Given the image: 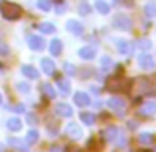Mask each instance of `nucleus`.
I'll return each mask as SVG.
<instances>
[{"mask_svg":"<svg viewBox=\"0 0 156 152\" xmlns=\"http://www.w3.org/2000/svg\"><path fill=\"white\" fill-rule=\"evenodd\" d=\"M0 12L6 20H18L22 16V8L14 2H2L0 4Z\"/></svg>","mask_w":156,"mask_h":152,"instance_id":"obj_1","label":"nucleus"},{"mask_svg":"<svg viewBox=\"0 0 156 152\" xmlns=\"http://www.w3.org/2000/svg\"><path fill=\"white\" fill-rule=\"evenodd\" d=\"M136 83V93L138 95H152L154 93V83L150 79H146V77H140L138 81H134Z\"/></svg>","mask_w":156,"mask_h":152,"instance_id":"obj_2","label":"nucleus"},{"mask_svg":"<svg viewBox=\"0 0 156 152\" xmlns=\"http://www.w3.org/2000/svg\"><path fill=\"white\" fill-rule=\"evenodd\" d=\"M107 107H109L111 111H115L117 115H121V117H122L126 103H125V99H122V97H111V99L107 101Z\"/></svg>","mask_w":156,"mask_h":152,"instance_id":"obj_3","label":"nucleus"},{"mask_svg":"<svg viewBox=\"0 0 156 152\" xmlns=\"http://www.w3.org/2000/svg\"><path fill=\"white\" fill-rule=\"evenodd\" d=\"M113 26H115V28H119V30H130L133 22H130V18H129V16H122V14H119V16H115V20H113Z\"/></svg>","mask_w":156,"mask_h":152,"instance_id":"obj_4","label":"nucleus"},{"mask_svg":"<svg viewBox=\"0 0 156 152\" xmlns=\"http://www.w3.org/2000/svg\"><path fill=\"white\" fill-rule=\"evenodd\" d=\"M28 46L34 51H42L44 50V38L42 36H36V34H28Z\"/></svg>","mask_w":156,"mask_h":152,"instance_id":"obj_5","label":"nucleus"},{"mask_svg":"<svg viewBox=\"0 0 156 152\" xmlns=\"http://www.w3.org/2000/svg\"><path fill=\"white\" fill-rule=\"evenodd\" d=\"M8 144H10L14 150H18V152H28V148H30V144H28L26 140L16 138V136H10V138H8Z\"/></svg>","mask_w":156,"mask_h":152,"instance_id":"obj_6","label":"nucleus"},{"mask_svg":"<svg viewBox=\"0 0 156 152\" xmlns=\"http://www.w3.org/2000/svg\"><path fill=\"white\" fill-rule=\"evenodd\" d=\"M138 67L154 69V57L150 55V53H142V55H138Z\"/></svg>","mask_w":156,"mask_h":152,"instance_id":"obj_7","label":"nucleus"},{"mask_svg":"<svg viewBox=\"0 0 156 152\" xmlns=\"http://www.w3.org/2000/svg\"><path fill=\"white\" fill-rule=\"evenodd\" d=\"M140 115L142 117H154L156 115V103L154 101H146L144 105L140 107Z\"/></svg>","mask_w":156,"mask_h":152,"instance_id":"obj_8","label":"nucleus"},{"mask_svg":"<svg viewBox=\"0 0 156 152\" xmlns=\"http://www.w3.org/2000/svg\"><path fill=\"white\" fill-rule=\"evenodd\" d=\"M117 133H119L117 126H107V129L101 130V138L107 140V142H111V140H115V138H117Z\"/></svg>","mask_w":156,"mask_h":152,"instance_id":"obj_9","label":"nucleus"},{"mask_svg":"<svg viewBox=\"0 0 156 152\" xmlns=\"http://www.w3.org/2000/svg\"><path fill=\"white\" fill-rule=\"evenodd\" d=\"M117 48L121 53H125V55H129V53L134 51V44L133 42H126V40H121V42H117Z\"/></svg>","mask_w":156,"mask_h":152,"instance_id":"obj_10","label":"nucleus"},{"mask_svg":"<svg viewBox=\"0 0 156 152\" xmlns=\"http://www.w3.org/2000/svg\"><path fill=\"white\" fill-rule=\"evenodd\" d=\"M67 30L71 32V34H75V36H81L83 34V24L77 22V20H69L67 22Z\"/></svg>","mask_w":156,"mask_h":152,"instance_id":"obj_11","label":"nucleus"},{"mask_svg":"<svg viewBox=\"0 0 156 152\" xmlns=\"http://www.w3.org/2000/svg\"><path fill=\"white\" fill-rule=\"evenodd\" d=\"M55 113L59 115V117H71L73 109L69 105H65V103H57V105H55Z\"/></svg>","mask_w":156,"mask_h":152,"instance_id":"obj_12","label":"nucleus"},{"mask_svg":"<svg viewBox=\"0 0 156 152\" xmlns=\"http://www.w3.org/2000/svg\"><path fill=\"white\" fill-rule=\"evenodd\" d=\"M22 73L28 77V79H38V77H40V71L34 67V65H24V67H22Z\"/></svg>","mask_w":156,"mask_h":152,"instance_id":"obj_13","label":"nucleus"},{"mask_svg":"<svg viewBox=\"0 0 156 152\" xmlns=\"http://www.w3.org/2000/svg\"><path fill=\"white\" fill-rule=\"evenodd\" d=\"M89 103H91V99H89V95L87 93H75V105L77 107H87Z\"/></svg>","mask_w":156,"mask_h":152,"instance_id":"obj_14","label":"nucleus"},{"mask_svg":"<svg viewBox=\"0 0 156 152\" xmlns=\"http://www.w3.org/2000/svg\"><path fill=\"white\" fill-rule=\"evenodd\" d=\"M79 57H81V59H93V57H95V48H91V46L81 48V50H79Z\"/></svg>","mask_w":156,"mask_h":152,"instance_id":"obj_15","label":"nucleus"},{"mask_svg":"<svg viewBox=\"0 0 156 152\" xmlns=\"http://www.w3.org/2000/svg\"><path fill=\"white\" fill-rule=\"evenodd\" d=\"M67 136H69V138H75V140H77V138L81 136V129H79V126L75 125V122H71V125H67Z\"/></svg>","mask_w":156,"mask_h":152,"instance_id":"obj_16","label":"nucleus"},{"mask_svg":"<svg viewBox=\"0 0 156 152\" xmlns=\"http://www.w3.org/2000/svg\"><path fill=\"white\" fill-rule=\"evenodd\" d=\"M57 89H59L61 95H69V93H71V85H69L67 79H59L57 81Z\"/></svg>","mask_w":156,"mask_h":152,"instance_id":"obj_17","label":"nucleus"},{"mask_svg":"<svg viewBox=\"0 0 156 152\" xmlns=\"http://www.w3.org/2000/svg\"><path fill=\"white\" fill-rule=\"evenodd\" d=\"M107 89H109V91H122V89H125V83H122V81H119V79H113V81H109V83H107Z\"/></svg>","mask_w":156,"mask_h":152,"instance_id":"obj_18","label":"nucleus"},{"mask_svg":"<svg viewBox=\"0 0 156 152\" xmlns=\"http://www.w3.org/2000/svg\"><path fill=\"white\" fill-rule=\"evenodd\" d=\"M42 67H44V71H46L48 75H51V73L55 71V65H53V61L50 59V57H44L42 59Z\"/></svg>","mask_w":156,"mask_h":152,"instance_id":"obj_19","label":"nucleus"},{"mask_svg":"<svg viewBox=\"0 0 156 152\" xmlns=\"http://www.w3.org/2000/svg\"><path fill=\"white\" fill-rule=\"evenodd\" d=\"M42 95H46L48 99H55V89L50 83H42Z\"/></svg>","mask_w":156,"mask_h":152,"instance_id":"obj_20","label":"nucleus"},{"mask_svg":"<svg viewBox=\"0 0 156 152\" xmlns=\"http://www.w3.org/2000/svg\"><path fill=\"white\" fill-rule=\"evenodd\" d=\"M95 8L101 12V14H109V12H111V4H107L105 0H97V2H95Z\"/></svg>","mask_w":156,"mask_h":152,"instance_id":"obj_21","label":"nucleus"},{"mask_svg":"<svg viewBox=\"0 0 156 152\" xmlns=\"http://www.w3.org/2000/svg\"><path fill=\"white\" fill-rule=\"evenodd\" d=\"M61 48H63V46H61L59 40H53V42L50 44V51H51V55H59V53H61Z\"/></svg>","mask_w":156,"mask_h":152,"instance_id":"obj_22","label":"nucleus"},{"mask_svg":"<svg viewBox=\"0 0 156 152\" xmlns=\"http://www.w3.org/2000/svg\"><path fill=\"white\" fill-rule=\"evenodd\" d=\"M40 32H42V34H53V32H55V26H53V24H50V22H44V24H40Z\"/></svg>","mask_w":156,"mask_h":152,"instance_id":"obj_23","label":"nucleus"},{"mask_svg":"<svg viewBox=\"0 0 156 152\" xmlns=\"http://www.w3.org/2000/svg\"><path fill=\"white\" fill-rule=\"evenodd\" d=\"M6 125H8V129H10V130H20V129H22V122H20V118H8V122H6Z\"/></svg>","mask_w":156,"mask_h":152,"instance_id":"obj_24","label":"nucleus"},{"mask_svg":"<svg viewBox=\"0 0 156 152\" xmlns=\"http://www.w3.org/2000/svg\"><path fill=\"white\" fill-rule=\"evenodd\" d=\"M101 67H103V71H111V69H113V59H111L109 55H105L103 59H101Z\"/></svg>","mask_w":156,"mask_h":152,"instance_id":"obj_25","label":"nucleus"},{"mask_svg":"<svg viewBox=\"0 0 156 152\" xmlns=\"http://www.w3.org/2000/svg\"><path fill=\"white\" fill-rule=\"evenodd\" d=\"M38 138H40L38 130H28V136H26V142H28V144H34V142H38Z\"/></svg>","mask_w":156,"mask_h":152,"instance_id":"obj_26","label":"nucleus"},{"mask_svg":"<svg viewBox=\"0 0 156 152\" xmlns=\"http://www.w3.org/2000/svg\"><path fill=\"white\" fill-rule=\"evenodd\" d=\"M138 142H142V144H152V142H154V136H152V134L142 133V134H138Z\"/></svg>","mask_w":156,"mask_h":152,"instance_id":"obj_27","label":"nucleus"},{"mask_svg":"<svg viewBox=\"0 0 156 152\" xmlns=\"http://www.w3.org/2000/svg\"><path fill=\"white\" fill-rule=\"evenodd\" d=\"M81 121H83L85 125L91 126L93 122H95V115H93V113H81Z\"/></svg>","mask_w":156,"mask_h":152,"instance_id":"obj_28","label":"nucleus"},{"mask_svg":"<svg viewBox=\"0 0 156 152\" xmlns=\"http://www.w3.org/2000/svg\"><path fill=\"white\" fill-rule=\"evenodd\" d=\"M38 8L44 10V12H50L51 10V2L50 0H38Z\"/></svg>","mask_w":156,"mask_h":152,"instance_id":"obj_29","label":"nucleus"},{"mask_svg":"<svg viewBox=\"0 0 156 152\" xmlns=\"http://www.w3.org/2000/svg\"><path fill=\"white\" fill-rule=\"evenodd\" d=\"M89 10H91V6H89L87 2H81V4H79V14L85 16V14H89Z\"/></svg>","mask_w":156,"mask_h":152,"instance_id":"obj_30","label":"nucleus"},{"mask_svg":"<svg viewBox=\"0 0 156 152\" xmlns=\"http://www.w3.org/2000/svg\"><path fill=\"white\" fill-rule=\"evenodd\" d=\"M117 138H119V140H117V144H119V146L122 148V146L126 144V136H125V134L121 133V130H119V133H117Z\"/></svg>","mask_w":156,"mask_h":152,"instance_id":"obj_31","label":"nucleus"},{"mask_svg":"<svg viewBox=\"0 0 156 152\" xmlns=\"http://www.w3.org/2000/svg\"><path fill=\"white\" fill-rule=\"evenodd\" d=\"M144 12H146L148 16H154V14H156V6H154L152 2H150V4H146V6H144Z\"/></svg>","mask_w":156,"mask_h":152,"instance_id":"obj_32","label":"nucleus"},{"mask_svg":"<svg viewBox=\"0 0 156 152\" xmlns=\"http://www.w3.org/2000/svg\"><path fill=\"white\" fill-rule=\"evenodd\" d=\"M150 46H152V44H150L148 40H140V42H138V48H140V50H144V51H148Z\"/></svg>","mask_w":156,"mask_h":152,"instance_id":"obj_33","label":"nucleus"},{"mask_svg":"<svg viewBox=\"0 0 156 152\" xmlns=\"http://www.w3.org/2000/svg\"><path fill=\"white\" fill-rule=\"evenodd\" d=\"M8 53H10V50H8V46L2 42V40H0V55H8Z\"/></svg>","mask_w":156,"mask_h":152,"instance_id":"obj_34","label":"nucleus"},{"mask_svg":"<svg viewBox=\"0 0 156 152\" xmlns=\"http://www.w3.org/2000/svg\"><path fill=\"white\" fill-rule=\"evenodd\" d=\"M63 69H65V73H67V75H73V73H75V67H73L71 63H65Z\"/></svg>","mask_w":156,"mask_h":152,"instance_id":"obj_35","label":"nucleus"},{"mask_svg":"<svg viewBox=\"0 0 156 152\" xmlns=\"http://www.w3.org/2000/svg\"><path fill=\"white\" fill-rule=\"evenodd\" d=\"M18 89H20V91H24V93H26V91H30V85H26V83H20V85H18Z\"/></svg>","mask_w":156,"mask_h":152,"instance_id":"obj_36","label":"nucleus"},{"mask_svg":"<svg viewBox=\"0 0 156 152\" xmlns=\"http://www.w3.org/2000/svg\"><path fill=\"white\" fill-rule=\"evenodd\" d=\"M14 111H16V113H24L26 109H24V105H16V107H14Z\"/></svg>","mask_w":156,"mask_h":152,"instance_id":"obj_37","label":"nucleus"},{"mask_svg":"<svg viewBox=\"0 0 156 152\" xmlns=\"http://www.w3.org/2000/svg\"><path fill=\"white\" fill-rule=\"evenodd\" d=\"M51 152H61V150H59V148H57V146H53V150H51Z\"/></svg>","mask_w":156,"mask_h":152,"instance_id":"obj_38","label":"nucleus"},{"mask_svg":"<svg viewBox=\"0 0 156 152\" xmlns=\"http://www.w3.org/2000/svg\"><path fill=\"white\" fill-rule=\"evenodd\" d=\"M0 152H4V146L2 144H0Z\"/></svg>","mask_w":156,"mask_h":152,"instance_id":"obj_39","label":"nucleus"},{"mask_svg":"<svg viewBox=\"0 0 156 152\" xmlns=\"http://www.w3.org/2000/svg\"><path fill=\"white\" fill-rule=\"evenodd\" d=\"M0 105H2V95H0Z\"/></svg>","mask_w":156,"mask_h":152,"instance_id":"obj_40","label":"nucleus"},{"mask_svg":"<svg viewBox=\"0 0 156 152\" xmlns=\"http://www.w3.org/2000/svg\"><path fill=\"white\" fill-rule=\"evenodd\" d=\"M142 152H148V150H142Z\"/></svg>","mask_w":156,"mask_h":152,"instance_id":"obj_41","label":"nucleus"}]
</instances>
